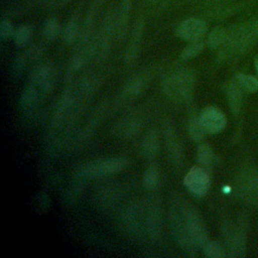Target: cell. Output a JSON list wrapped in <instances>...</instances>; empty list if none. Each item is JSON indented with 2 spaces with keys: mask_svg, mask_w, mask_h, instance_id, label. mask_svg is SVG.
<instances>
[{
  "mask_svg": "<svg viewBox=\"0 0 258 258\" xmlns=\"http://www.w3.org/2000/svg\"><path fill=\"white\" fill-rule=\"evenodd\" d=\"M258 38V19L252 18L244 23L233 25L227 30L223 43V56H232L248 51Z\"/></svg>",
  "mask_w": 258,
  "mask_h": 258,
  "instance_id": "1",
  "label": "cell"
},
{
  "mask_svg": "<svg viewBox=\"0 0 258 258\" xmlns=\"http://www.w3.org/2000/svg\"><path fill=\"white\" fill-rule=\"evenodd\" d=\"M196 78L192 71L188 69L177 70L168 75L163 83L164 94L176 102H186L191 99L195 90Z\"/></svg>",
  "mask_w": 258,
  "mask_h": 258,
  "instance_id": "2",
  "label": "cell"
},
{
  "mask_svg": "<svg viewBox=\"0 0 258 258\" xmlns=\"http://www.w3.org/2000/svg\"><path fill=\"white\" fill-rule=\"evenodd\" d=\"M127 163L128 160L126 158L119 156L100 158L82 164L77 170V175L81 179L103 177L121 171L126 167Z\"/></svg>",
  "mask_w": 258,
  "mask_h": 258,
  "instance_id": "3",
  "label": "cell"
},
{
  "mask_svg": "<svg viewBox=\"0 0 258 258\" xmlns=\"http://www.w3.org/2000/svg\"><path fill=\"white\" fill-rule=\"evenodd\" d=\"M176 200L192 243L197 247H203L209 239L207 229L201 215L188 201L183 199Z\"/></svg>",
  "mask_w": 258,
  "mask_h": 258,
  "instance_id": "4",
  "label": "cell"
},
{
  "mask_svg": "<svg viewBox=\"0 0 258 258\" xmlns=\"http://www.w3.org/2000/svg\"><path fill=\"white\" fill-rule=\"evenodd\" d=\"M169 224H170V230H171L172 236L175 242L178 244L179 248L183 252H185L187 255L195 256L198 247L192 243L188 235L182 214L177 204V200L173 201L170 204Z\"/></svg>",
  "mask_w": 258,
  "mask_h": 258,
  "instance_id": "5",
  "label": "cell"
},
{
  "mask_svg": "<svg viewBox=\"0 0 258 258\" xmlns=\"http://www.w3.org/2000/svg\"><path fill=\"white\" fill-rule=\"evenodd\" d=\"M163 138L171 162L177 167L181 166L184 159L183 146L179 138V135L176 132L175 126L170 120H167L164 124Z\"/></svg>",
  "mask_w": 258,
  "mask_h": 258,
  "instance_id": "6",
  "label": "cell"
},
{
  "mask_svg": "<svg viewBox=\"0 0 258 258\" xmlns=\"http://www.w3.org/2000/svg\"><path fill=\"white\" fill-rule=\"evenodd\" d=\"M183 183L191 195L202 198L209 190L211 183L210 175L202 166H194L184 175Z\"/></svg>",
  "mask_w": 258,
  "mask_h": 258,
  "instance_id": "7",
  "label": "cell"
},
{
  "mask_svg": "<svg viewBox=\"0 0 258 258\" xmlns=\"http://www.w3.org/2000/svg\"><path fill=\"white\" fill-rule=\"evenodd\" d=\"M199 118L206 132L211 134L222 131L227 123V119L224 113L214 106H208L204 108L201 111Z\"/></svg>",
  "mask_w": 258,
  "mask_h": 258,
  "instance_id": "8",
  "label": "cell"
},
{
  "mask_svg": "<svg viewBox=\"0 0 258 258\" xmlns=\"http://www.w3.org/2000/svg\"><path fill=\"white\" fill-rule=\"evenodd\" d=\"M208 29L207 23L199 18H188L182 21L177 29L176 34L178 37L185 41H196L202 39Z\"/></svg>",
  "mask_w": 258,
  "mask_h": 258,
  "instance_id": "9",
  "label": "cell"
},
{
  "mask_svg": "<svg viewBox=\"0 0 258 258\" xmlns=\"http://www.w3.org/2000/svg\"><path fill=\"white\" fill-rule=\"evenodd\" d=\"M237 189L246 200L258 203V171L247 170L238 178Z\"/></svg>",
  "mask_w": 258,
  "mask_h": 258,
  "instance_id": "10",
  "label": "cell"
},
{
  "mask_svg": "<svg viewBox=\"0 0 258 258\" xmlns=\"http://www.w3.org/2000/svg\"><path fill=\"white\" fill-rule=\"evenodd\" d=\"M143 29H144V21L142 19H138L133 26L130 40L128 42V46L126 49L125 59L128 64L134 63L138 58L141 43H142Z\"/></svg>",
  "mask_w": 258,
  "mask_h": 258,
  "instance_id": "11",
  "label": "cell"
},
{
  "mask_svg": "<svg viewBox=\"0 0 258 258\" xmlns=\"http://www.w3.org/2000/svg\"><path fill=\"white\" fill-rule=\"evenodd\" d=\"M149 80L150 76L147 72H144L134 77L124 86L122 90V98H124L125 100H132L138 97L144 90V88H146Z\"/></svg>",
  "mask_w": 258,
  "mask_h": 258,
  "instance_id": "12",
  "label": "cell"
},
{
  "mask_svg": "<svg viewBox=\"0 0 258 258\" xmlns=\"http://www.w3.org/2000/svg\"><path fill=\"white\" fill-rule=\"evenodd\" d=\"M32 85L47 92L53 86V71L50 66L43 64L35 68L31 73Z\"/></svg>",
  "mask_w": 258,
  "mask_h": 258,
  "instance_id": "13",
  "label": "cell"
},
{
  "mask_svg": "<svg viewBox=\"0 0 258 258\" xmlns=\"http://www.w3.org/2000/svg\"><path fill=\"white\" fill-rule=\"evenodd\" d=\"M226 236V243L228 247V251L230 256L233 257H239L244 256L246 246L244 242L243 235L238 230H233L231 228H227L225 231Z\"/></svg>",
  "mask_w": 258,
  "mask_h": 258,
  "instance_id": "14",
  "label": "cell"
},
{
  "mask_svg": "<svg viewBox=\"0 0 258 258\" xmlns=\"http://www.w3.org/2000/svg\"><path fill=\"white\" fill-rule=\"evenodd\" d=\"M159 218L160 212L158 203L150 201L145 213V225L148 235L152 238H156L159 235Z\"/></svg>",
  "mask_w": 258,
  "mask_h": 258,
  "instance_id": "15",
  "label": "cell"
},
{
  "mask_svg": "<svg viewBox=\"0 0 258 258\" xmlns=\"http://www.w3.org/2000/svg\"><path fill=\"white\" fill-rule=\"evenodd\" d=\"M131 11V0H123L120 4L116 17L114 18L115 22V34L118 38H123L126 33L127 25L129 21Z\"/></svg>",
  "mask_w": 258,
  "mask_h": 258,
  "instance_id": "16",
  "label": "cell"
},
{
  "mask_svg": "<svg viewBox=\"0 0 258 258\" xmlns=\"http://www.w3.org/2000/svg\"><path fill=\"white\" fill-rule=\"evenodd\" d=\"M158 148H159L158 134H157V131L152 128L148 130L143 137V140L141 143V152L146 159L152 160L156 157L158 153Z\"/></svg>",
  "mask_w": 258,
  "mask_h": 258,
  "instance_id": "17",
  "label": "cell"
},
{
  "mask_svg": "<svg viewBox=\"0 0 258 258\" xmlns=\"http://www.w3.org/2000/svg\"><path fill=\"white\" fill-rule=\"evenodd\" d=\"M137 209L128 208L123 217V224L124 228L132 235L136 236L137 238L141 237L143 234V225L141 223V217L139 212L136 211Z\"/></svg>",
  "mask_w": 258,
  "mask_h": 258,
  "instance_id": "18",
  "label": "cell"
},
{
  "mask_svg": "<svg viewBox=\"0 0 258 258\" xmlns=\"http://www.w3.org/2000/svg\"><path fill=\"white\" fill-rule=\"evenodd\" d=\"M227 95L231 111L234 114H238L242 104V88L235 80L228 85Z\"/></svg>",
  "mask_w": 258,
  "mask_h": 258,
  "instance_id": "19",
  "label": "cell"
},
{
  "mask_svg": "<svg viewBox=\"0 0 258 258\" xmlns=\"http://www.w3.org/2000/svg\"><path fill=\"white\" fill-rule=\"evenodd\" d=\"M38 101V91L34 85L27 86L19 98V106L22 110H29L35 106Z\"/></svg>",
  "mask_w": 258,
  "mask_h": 258,
  "instance_id": "20",
  "label": "cell"
},
{
  "mask_svg": "<svg viewBox=\"0 0 258 258\" xmlns=\"http://www.w3.org/2000/svg\"><path fill=\"white\" fill-rule=\"evenodd\" d=\"M159 182V171L156 164H149L143 172L142 183L146 189H154Z\"/></svg>",
  "mask_w": 258,
  "mask_h": 258,
  "instance_id": "21",
  "label": "cell"
},
{
  "mask_svg": "<svg viewBox=\"0 0 258 258\" xmlns=\"http://www.w3.org/2000/svg\"><path fill=\"white\" fill-rule=\"evenodd\" d=\"M187 131L189 137L195 141H202L207 134L204 126L200 121L199 116H194L188 120Z\"/></svg>",
  "mask_w": 258,
  "mask_h": 258,
  "instance_id": "22",
  "label": "cell"
},
{
  "mask_svg": "<svg viewBox=\"0 0 258 258\" xmlns=\"http://www.w3.org/2000/svg\"><path fill=\"white\" fill-rule=\"evenodd\" d=\"M140 129V123L136 119H126L121 121L119 126L116 128L119 136L131 137L135 135Z\"/></svg>",
  "mask_w": 258,
  "mask_h": 258,
  "instance_id": "23",
  "label": "cell"
},
{
  "mask_svg": "<svg viewBox=\"0 0 258 258\" xmlns=\"http://www.w3.org/2000/svg\"><path fill=\"white\" fill-rule=\"evenodd\" d=\"M226 36H227V29H225L222 26H217L213 28L212 31L209 33L207 44L211 48L220 47L225 42Z\"/></svg>",
  "mask_w": 258,
  "mask_h": 258,
  "instance_id": "24",
  "label": "cell"
},
{
  "mask_svg": "<svg viewBox=\"0 0 258 258\" xmlns=\"http://www.w3.org/2000/svg\"><path fill=\"white\" fill-rule=\"evenodd\" d=\"M204 254L209 258H222L226 256V250L218 241L208 240L203 246Z\"/></svg>",
  "mask_w": 258,
  "mask_h": 258,
  "instance_id": "25",
  "label": "cell"
},
{
  "mask_svg": "<svg viewBox=\"0 0 258 258\" xmlns=\"http://www.w3.org/2000/svg\"><path fill=\"white\" fill-rule=\"evenodd\" d=\"M32 27L30 25H22L19 28H17L15 30L14 33V42L15 45H17L18 47H24L30 40L31 36H32Z\"/></svg>",
  "mask_w": 258,
  "mask_h": 258,
  "instance_id": "26",
  "label": "cell"
},
{
  "mask_svg": "<svg viewBox=\"0 0 258 258\" xmlns=\"http://www.w3.org/2000/svg\"><path fill=\"white\" fill-rule=\"evenodd\" d=\"M198 161L205 166L210 165L214 159V151L209 143H201L197 150Z\"/></svg>",
  "mask_w": 258,
  "mask_h": 258,
  "instance_id": "27",
  "label": "cell"
},
{
  "mask_svg": "<svg viewBox=\"0 0 258 258\" xmlns=\"http://www.w3.org/2000/svg\"><path fill=\"white\" fill-rule=\"evenodd\" d=\"M235 81L240 85L242 89L249 92H256L258 90V79L251 75L238 74L235 77Z\"/></svg>",
  "mask_w": 258,
  "mask_h": 258,
  "instance_id": "28",
  "label": "cell"
},
{
  "mask_svg": "<svg viewBox=\"0 0 258 258\" xmlns=\"http://www.w3.org/2000/svg\"><path fill=\"white\" fill-rule=\"evenodd\" d=\"M60 32V25L55 18H49L46 20L43 27V35L46 40L53 41Z\"/></svg>",
  "mask_w": 258,
  "mask_h": 258,
  "instance_id": "29",
  "label": "cell"
},
{
  "mask_svg": "<svg viewBox=\"0 0 258 258\" xmlns=\"http://www.w3.org/2000/svg\"><path fill=\"white\" fill-rule=\"evenodd\" d=\"M204 49V42L200 40L196 41H190L181 51L180 53V58L181 59H190L192 57H196L198 54L202 52Z\"/></svg>",
  "mask_w": 258,
  "mask_h": 258,
  "instance_id": "30",
  "label": "cell"
},
{
  "mask_svg": "<svg viewBox=\"0 0 258 258\" xmlns=\"http://www.w3.org/2000/svg\"><path fill=\"white\" fill-rule=\"evenodd\" d=\"M79 34V24L75 19H72L68 22L66 25L63 31H62V40L64 42L71 43L75 41Z\"/></svg>",
  "mask_w": 258,
  "mask_h": 258,
  "instance_id": "31",
  "label": "cell"
},
{
  "mask_svg": "<svg viewBox=\"0 0 258 258\" xmlns=\"http://www.w3.org/2000/svg\"><path fill=\"white\" fill-rule=\"evenodd\" d=\"M24 68H25V57H23L22 55H16L12 62V68H11V75L13 80L15 81L19 80V78L22 76Z\"/></svg>",
  "mask_w": 258,
  "mask_h": 258,
  "instance_id": "32",
  "label": "cell"
},
{
  "mask_svg": "<svg viewBox=\"0 0 258 258\" xmlns=\"http://www.w3.org/2000/svg\"><path fill=\"white\" fill-rule=\"evenodd\" d=\"M15 30L9 19L3 17L0 22V37L3 40H7L14 36Z\"/></svg>",
  "mask_w": 258,
  "mask_h": 258,
  "instance_id": "33",
  "label": "cell"
},
{
  "mask_svg": "<svg viewBox=\"0 0 258 258\" xmlns=\"http://www.w3.org/2000/svg\"><path fill=\"white\" fill-rule=\"evenodd\" d=\"M254 66H255V68H256V70H257V72H258V55L255 57V59H254Z\"/></svg>",
  "mask_w": 258,
  "mask_h": 258,
  "instance_id": "34",
  "label": "cell"
},
{
  "mask_svg": "<svg viewBox=\"0 0 258 258\" xmlns=\"http://www.w3.org/2000/svg\"><path fill=\"white\" fill-rule=\"evenodd\" d=\"M148 1H151V2H153V1H156V0H148Z\"/></svg>",
  "mask_w": 258,
  "mask_h": 258,
  "instance_id": "35",
  "label": "cell"
}]
</instances>
